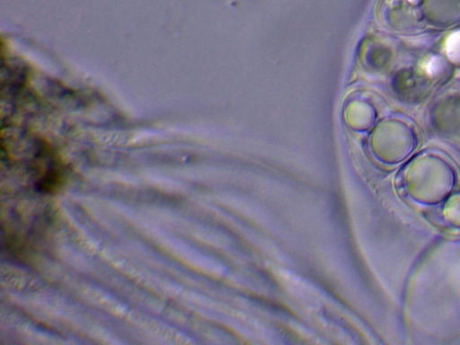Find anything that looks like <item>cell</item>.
I'll list each match as a JSON object with an SVG mask.
<instances>
[{
    "instance_id": "obj_1",
    "label": "cell",
    "mask_w": 460,
    "mask_h": 345,
    "mask_svg": "<svg viewBox=\"0 0 460 345\" xmlns=\"http://www.w3.org/2000/svg\"><path fill=\"white\" fill-rule=\"evenodd\" d=\"M456 184V173L443 158L434 155L413 160L404 174V188L416 202L436 205L447 199Z\"/></svg>"
},
{
    "instance_id": "obj_3",
    "label": "cell",
    "mask_w": 460,
    "mask_h": 345,
    "mask_svg": "<svg viewBox=\"0 0 460 345\" xmlns=\"http://www.w3.org/2000/svg\"><path fill=\"white\" fill-rule=\"evenodd\" d=\"M447 52L452 60L460 63V31L455 32L447 39Z\"/></svg>"
},
{
    "instance_id": "obj_2",
    "label": "cell",
    "mask_w": 460,
    "mask_h": 345,
    "mask_svg": "<svg viewBox=\"0 0 460 345\" xmlns=\"http://www.w3.org/2000/svg\"><path fill=\"white\" fill-rule=\"evenodd\" d=\"M443 213L446 220L452 226L460 229V192L447 199Z\"/></svg>"
}]
</instances>
